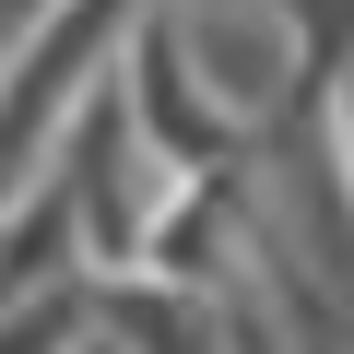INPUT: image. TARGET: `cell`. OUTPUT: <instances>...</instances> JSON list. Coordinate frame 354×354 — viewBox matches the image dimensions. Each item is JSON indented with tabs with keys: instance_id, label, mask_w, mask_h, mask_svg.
<instances>
[{
	"instance_id": "obj_1",
	"label": "cell",
	"mask_w": 354,
	"mask_h": 354,
	"mask_svg": "<svg viewBox=\"0 0 354 354\" xmlns=\"http://www.w3.org/2000/svg\"><path fill=\"white\" fill-rule=\"evenodd\" d=\"M165 36L225 118H260L295 83V0H165Z\"/></svg>"
}]
</instances>
